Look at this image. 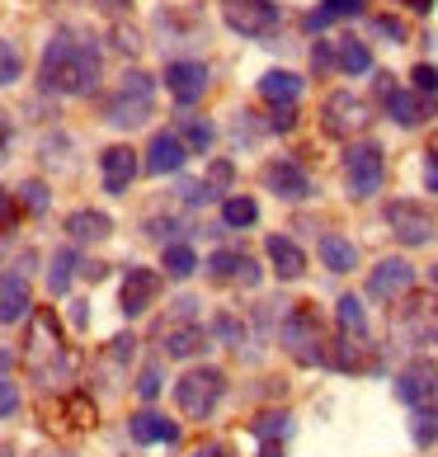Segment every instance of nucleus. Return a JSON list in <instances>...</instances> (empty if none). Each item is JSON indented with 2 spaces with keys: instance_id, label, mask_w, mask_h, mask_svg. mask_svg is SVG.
<instances>
[{
  "instance_id": "37",
  "label": "nucleus",
  "mask_w": 438,
  "mask_h": 457,
  "mask_svg": "<svg viewBox=\"0 0 438 457\" xmlns=\"http://www.w3.org/2000/svg\"><path fill=\"white\" fill-rule=\"evenodd\" d=\"M175 194H179L184 208H198V203H208L217 189H212V184H203V179H175Z\"/></svg>"
},
{
  "instance_id": "15",
  "label": "nucleus",
  "mask_w": 438,
  "mask_h": 457,
  "mask_svg": "<svg viewBox=\"0 0 438 457\" xmlns=\"http://www.w3.org/2000/svg\"><path fill=\"white\" fill-rule=\"evenodd\" d=\"M208 278L212 283H241V287H255L260 283V264L250 250H236V245H222L208 255Z\"/></svg>"
},
{
  "instance_id": "48",
  "label": "nucleus",
  "mask_w": 438,
  "mask_h": 457,
  "mask_svg": "<svg viewBox=\"0 0 438 457\" xmlns=\"http://www.w3.org/2000/svg\"><path fill=\"white\" fill-rule=\"evenodd\" d=\"M231 175H236V170H231V161H212V165H208V184H212V189H227Z\"/></svg>"
},
{
  "instance_id": "33",
  "label": "nucleus",
  "mask_w": 438,
  "mask_h": 457,
  "mask_svg": "<svg viewBox=\"0 0 438 457\" xmlns=\"http://www.w3.org/2000/svg\"><path fill=\"white\" fill-rule=\"evenodd\" d=\"M293 415L288 411H264V415H255L250 420V434L260 438V444H283V438H293Z\"/></svg>"
},
{
  "instance_id": "58",
  "label": "nucleus",
  "mask_w": 438,
  "mask_h": 457,
  "mask_svg": "<svg viewBox=\"0 0 438 457\" xmlns=\"http://www.w3.org/2000/svg\"><path fill=\"white\" fill-rule=\"evenodd\" d=\"M38 457H66V453H38Z\"/></svg>"
},
{
  "instance_id": "1",
  "label": "nucleus",
  "mask_w": 438,
  "mask_h": 457,
  "mask_svg": "<svg viewBox=\"0 0 438 457\" xmlns=\"http://www.w3.org/2000/svg\"><path fill=\"white\" fill-rule=\"evenodd\" d=\"M99 66H104V53H99V43L90 33L57 29L38 62V90L43 95H90L99 86Z\"/></svg>"
},
{
  "instance_id": "12",
  "label": "nucleus",
  "mask_w": 438,
  "mask_h": 457,
  "mask_svg": "<svg viewBox=\"0 0 438 457\" xmlns=\"http://www.w3.org/2000/svg\"><path fill=\"white\" fill-rule=\"evenodd\" d=\"M264 189L274 194V198H283V203H307L311 194H316V184H311V175L302 170V161H293V156H274L264 165Z\"/></svg>"
},
{
  "instance_id": "24",
  "label": "nucleus",
  "mask_w": 438,
  "mask_h": 457,
  "mask_svg": "<svg viewBox=\"0 0 438 457\" xmlns=\"http://www.w3.org/2000/svg\"><path fill=\"white\" fill-rule=\"evenodd\" d=\"M128 434H132V444L146 448V444H175L179 438V425L175 420H165L156 411H137V415H128Z\"/></svg>"
},
{
  "instance_id": "51",
  "label": "nucleus",
  "mask_w": 438,
  "mask_h": 457,
  "mask_svg": "<svg viewBox=\"0 0 438 457\" xmlns=\"http://www.w3.org/2000/svg\"><path fill=\"white\" fill-rule=\"evenodd\" d=\"M71 326H76V330L90 326V302H71Z\"/></svg>"
},
{
  "instance_id": "20",
  "label": "nucleus",
  "mask_w": 438,
  "mask_h": 457,
  "mask_svg": "<svg viewBox=\"0 0 438 457\" xmlns=\"http://www.w3.org/2000/svg\"><path fill=\"white\" fill-rule=\"evenodd\" d=\"M142 161L132 146H109L99 151V179H104V194H128V184L137 179Z\"/></svg>"
},
{
  "instance_id": "56",
  "label": "nucleus",
  "mask_w": 438,
  "mask_h": 457,
  "mask_svg": "<svg viewBox=\"0 0 438 457\" xmlns=\"http://www.w3.org/2000/svg\"><path fill=\"white\" fill-rule=\"evenodd\" d=\"M260 457H283V453H278V444H264V448H260Z\"/></svg>"
},
{
  "instance_id": "8",
  "label": "nucleus",
  "mask_w": 438,
  "mask_h": 457,
  "mask_svg": "<svg viewBox=\"0 0 438 457\" xmlns=\"http://www.w3.org/2000/svg\"><path fill=\"white\" fill-rule=\"evenodd\" d=\"M382 175H386V161H382V146L377 142H349L344 151V189L349 198H373L382 189Z\"/></svg>"
},
{
  "instance_id": "11",
  "label": "nucleus",
  "mask_w": 438,
  "mask_h": 457,
  "mask_svg": "<svg viewBox=\"0 0 438 457\" xmlns=\"http://www.w3.org/2000/svg\"><path fill=\"white\" fill-rule=\"evenodd\" d=\"M386 227L401 245H429L434 241V212L415 198H392L386 203Z\"/></svg>"
},
{
  "instance_id": "5",
  "label": "nucleus",
  "mask_w": 438,
  "mask_h": 457,
  "mask_svg": "<svg viewBox=\"0 0 438 457\" xmlns=\"http://www.w3.org/2000/svg\"><path fill=\"white\" fill-rule=\"evenodd\" d=\"M222 396H227V372L222 368H189L175 382V405H179L184 420H208Z\"/></svg>"
},
{
  "instance_id": "2",
  "label": "nucleus",
  "mask_w": 438,
  "mask_h": 457,
  "mask_svg": "<svg viewBox=\"0 0 438 457\" xmlns=\"http://www.w3.org/2000/svg\"><path fill=\"white\" fill-rule=\"evenodd\" d=\"M151 109H156V80L132 66V71L118 76V86L104 95V109H99V113H104L109 128L132 132V128H142L151 118Z\"/></svg>"
},
{
  "instance_id": "9",
  "label": "nucleus",
  "mask_w": 438,
  "mask_h": 457,
  "mask_svg": "<svg viewBox=\"0 0 438 457\" xmlns=\"http://www.w3.org/2000/svg\"><path fill=\"white\" fill-rule=\"evenodd\" d=\"M392 326L410 349H438V297H406V307H396Z\"/></svg>"
},
{
  "instance_id": "23",
  "label": "nucleus",
  "mask_w": 438,
  "mask_h": 457,
  "mask_svg": "<svg viewBox=\"0 0 438 457\" xmlns=\"http://www.w3.org/2000/svg\"><path fill=\"white\" fill-rule=\"evenodd\" d=\"M62 231L71 236V245H90V241H104L113 231V217L99 212V208H76V212H66Z\"/></svg>"
},
{
  "instance_id": "55",
  "label": "nucleus",
  "mask_w": 438,
  "mask_h": 457,
  "mask_svg": "<svg viewBox=\"0 0 438 457\" xmlns=\"http://www.w3.org/2000/svg\"><path fill=\"white\" fill-rule=\"evenodd\" d=\"M10 132H14V128H10V118L0 113V151H5V142H10Z\"/></svg>"
},
{
  "instance_id": "4",
  "label": "nucleus",
  "mask_w": 438,
  "mask_h": 457,
  "mask_svg": "<svg viewBox=\"0 0 438 457\" xmlns=\"http://www.w3.org/2000/svg\"><path fill=\"white\" fill-rule=\"evenodd\" d=\"M24 368L38 382H57L66 372V349L57 340V316L53 312H33L29 316V349H24Z\"/></svg>"
},
{
  "instance_id": "31",
  "label": "nucleus",
  "mask_w": 438,
  "mask_h": 457,
  "mask_svg": "<svg viewBox=\"0 0 438 457\" xmlns=\"http://www.w3.org/2000/svg\"><path fill=\"white\" fill-rule=\"evenodd\" d=\"M335 66H340L344 76L373 71V47H368L363 38H340V43H335Z\"/></svg>"
},
{
  "instance_id": "22",
  "label": "nucleus",
  "mask_w": 438,
  "mask_h": 457,
  "mask_svg": "<svg viewBox=\"0 0 438 457\" xmlns=\"http://www.w3.org/2000/svg\"><path fill=\"white\" fill-rule=\"evenodd\" d=\"M264 250H269V264H274V274L283 278V283H293V278H302L307 274V250H302L293 236H269L264 241Z\"/></svg>"
},
{
  "instance_id": "45",
  "label": "nucleus",
  "mask_w": 438,
  "mask_h": 457,
  "mask_svg": "<svg viewBox=\"0 0 438 457\" xmlns=\"http://www.w3.org/2000/svg\"><path fill=\"white\" fill-rule=\"evenodd\" d=\"M293 128H297V104H278L269 118V132H293Z\"/></svg>"
},
{
  "instance_id": "10",
  "label": "nucleus",
  "mask_w": 438,
  "mask_h": 457,
  "mask_svg": "<svg viewBox=\"0 0 438 457\" xmlns=\"http://www.w3.org/2000/svg\"><path fill=\"white\" fill-rule=\"evenodd\" d=\"M222 20L241 38H274L283 29V10L274 0H222Z\"/></svg>"
},
{
  "instance_id": "40",
  "label": "nucleus",
  "mask_w": 438,
  "mask_h": 457,
  "mask_svg": "<svg viewBox=\"0 0 438 457\" xmlns=\"http://www.w3.org/2000/svg\"><path fill=\"white\" fill-rule=\"evenodd\" d=\"M373 33L386 43H406V24H401L396 14H373Z\"/></svg>"
},
{
  "instance_id": "52",
  "label": "nucleus",
  "mask_w": 438,
  "mask_h": 457,
  "mask_svg": "<svg viewBox=\"0 0 438 457\" xmlns=\"http://www.w3.org/2000/svg\"><path fill=\"white\" fill-rule=\"evenodd\" d=\"M113 47H123V53H137V47H142V43H137V38H132V33H128V29H118V33H113Z\"/></svg>"
},
{
  "instance_id": "13",
  "label": "nucleus",
  "mask_w": 438,
  "mask_h": 457,
  "mask_svg": "<svg viewBox=\"0 0 438 457\" xmlns=\"http://www.w3.org/2000/svg\"><path fill=\"white\" fill-rule=\"evenodd\" d=\"M396 396L410 405V411H429L438 401V363L429 359H415L396 372Z\"/></svg>"
},
{
  "instance_id": "28",
  "label": "nucleus",
  "mask_w": 438,
  "mask_h": 457,
  "mask_svg": "<svg viewBox=\"0 0 438 457\" xmlns=\"http://www.w3.org/2000/svg\"><path fill=\"white\" fill-rule=\"evenodd\" d=\"M363 5L368 0H321L307 20H302V29L307 33H321V29H330V24H340V20H353V14H363Z\"/></svg>"
},
{
  "instance_id": "19",
  "label": "nucleus",
  "mask_w": 438,
  "mask_h": 457,
  "mask_svg": "<svg viewBox=\"0 0 438 457\" xmlns=\"http://www.w3.org/2000/svg\"><path fill=\"white\" fill-rule=\"evenodd\" d=\"M208 349V330L198 320H165L161 326V353L165 359H194Z\"/></svg>"
},
{
  "instance_id": "14",
  "label": "nucleus",
  "mask_w": 438,
  "mask_h": 457,
  "mask_svg": "<svg viewBox=\"0 0 438 457\" xmlns=\"http://www.w3.org/2000/svg\"><path fill=\"white\" fill-rule=\"evenodd\" d=\"M410 283H415V269L401 260V255H392V260H377L373 269H368V283H363V293L373 297V302H401L410 293Z\"/></svg>"
},
{
  "instance_id": "43",
  "label": "nucleus",
  "mask_w": 438,
  "mask_h": 457,
  "mask_svg": "<svg viewBox=\"0 0 438 457\" xmlns=\"http://www.w3.org/2000/svg\"><path fill=\"white\" fill-rule=\"evenodd\" d=\"M212 335H222L231 349H241V320H236V316H217L212 320Z\"/></svg>"
},
{
  "instance_id": "41",
  "label": "nucleus",
  "mask_w": 438,
  "mask_h": 457,
  "mask_svg": "<svg viewBox=\"0 0 438 457\" xmlns=\"http://www.w3.org/2000/svg\"><path fill=\"white\" fill-rule=\"evenodd\" d=\"M137 396H142V401H156V396H161V363H146V368L137 372Z\"/></svg>"
},
{
  "instance_id": "26",
  "label": "nucleus",
  "mask_w": 438,
  "mask_h": 457,
  "mask_svg": "<svg viewBox=\"0 0 438 457\" xmlns=\"http://www.w3.org/2000/svg\"><path fill=\"white\" fill-rule=\"evenodd\" d=\"M316 250H321V264L330 274H353V269H359V245L340 231H321V245Z\"/></svg>"
},
{
  "instance_id": "30",
  "label": "nucleus",
  "mask_w": 438,
  "mask_h": 457,
  "mask_svg": "<svg viewBox=\"0 0 438 457\" xmlns=\"http://www.w3.org/2000/svg\"><path fill=\"white\" fill-rule=\"evenodd\" d=\"M175 132H179V142L189 146V156H203V151H212V142H217V128L208 123V118H194V113L175 118Z\"/></svg>"
},
{
  "instance_id": "16",
  "label": "nucleus",
  "mask_w": 438,
  "mask_h": 457,
  "mask_svg": "<svg viewBox=\"0 0 438 457\" xmlns=\"http://www.w3.org/2000/svg\"><path fill=\"white\" fill-rule=\"evenodd\" d=\"M161 297V274L156 269H146V264H132L128 274H123V293H118V307H123V316H142L151 312V302Z\"/></svg>"
},
{
  "instance_id": "39",
  "label": "nucleus",
  "mask_w": 438,
  "mask_h": 457,
  "mask_svg": "<svg viewBox=\"0 0 438 457\" xmlns=\"http://www.w3.org/2000/svg\"><path fill=\"white\" fill-rule=\"evenodd\" d=\"M410 434H415V444H434V438H438V415L434 411H415Z\"/></svg>"
},
{
  "instance_id": "25",
  "label": "nucleus",
  "mask_w": 438,
  "mask_h": 457,
  "mask_svg": "<svg viewBox=\"0 0 438 457\" xmlns=\"http://www.w3.org/2000/svg\"><path fill=\"white\" fill-rule=\"evenodd\" d=\"M260 99H269V104H297V99H302V90H307V80H302L297 71H283V66H274V71H264L260 76Z\"/></svg>"
},
{
  "instance_id": "18",
  "label": "nucleus",
  "mask_w": 438,
  "mask_h": 457,
  "mask_svg": "<svg viewBox=\"0 0 438 457\" xmlns=\"http://www.w3.org/2000/svg\"><path fill=\"white\" fill-rule=\"evenodd\" d=\"M184 161H189V146L179 142V132H175V128L151 132L146 161H142V170H146V175H179V170H184Z\"/></svg>"
},
{
  "instance_id": "27",
  "label": "nucleus",
  "mask_w": 438,
  "mask_h": 457,
  "mask_svg": "<svg viewBox=\"0 0 438 457\" xmlns=\"http://www.w3.org/2000/svg\"><path fill=\"white\" fill-rule=\"evenodd\" d=\"M335 326H340L344 340L368 345V312H363V297L359 293H344L340 302H335Z\"/></svg>"
},
{
  "instance_id": "49",
  "label": "nucleus",
  "mask_w": 438,
  "mask_h": 457,
  "mask_svg": "<svg viewBox=\"0 0 438 457\" xmlns=\"http://www.w3.org/2000/svg\"><path fill=\"white\" fill-rule=\"evenodd\" d=\"M425 189L438 194V151H429V156H425Z\"/></svg>"
},
{
  "instance_id": "50",
  "label": "nucleus",
  "mask_w": 438,
  "mask_h": 457,
  "mask_svg": "<svg viewBox=\"0 0 438 457\" xmlns=\"http://www.w3.org/2000/svg\"><path fill=\"white\" fill-rule=\"evenodd\" d=\"M311 62L321 66V71H326V66H335V43H316V53H311Z\"/></svg>"
},
{
  "instance_id": "38",
  "label": "nucleus",
  "mask_w": 438,
  "mask_h": 457,
  "mask_svg": "<svg viewBox=\"0 0 438 457\" xmlns=\"http://www.w3.org/2000/svg\"><path fill=\"white\" fill-rule=\"evenodd\" d=\"M66 411H71V425H76V429H90V425H95V401H90L86 392H76L71 401H66Z\"/></svg>"
},
{
  "instance_id": "34",
  "label": "nucleus",
  "mask_w": 438,
  "mask_h": 457,
  "mask_svg": "<svg viewBox=\"0 0 438 457\" xmlns=\"http://www.w3.org/2000/svg\"><path fill=\"white\" fill-rule=\"evenodd\" d=\"M161 269H165V274H170V278H189L194 274V269H198V255H194V245H184V241H170V245H165L161 250Z\"/></svg>"
},
{
  "instance_id": "29",
  "label": "nucleus",
  "mask_w": 438,
  "mask_h": 457,
  "mask_svg": "<svg viewBox=\"0 0 438 457\" xmlns=\"http://www.w3.org/2000/svg\"><path fill=\"white\" fill-rule=\"evenodd\" d=\"M76 269H80L76 245H62V250H53V260H47V293H53V297H66V287H71Z\"/></svg>"
},
{
  "instance_id": "3",
  "label": "nucleus",
  "mask_w": 438,
  "mask_h": 457,
  "mask_svg": "<svg viewBox=\"0 0 438 457\" xmlns=\"http://www.w3.org/2000/svg\"><path fill=\"white\" fill-rule=\"evenodd\" d=\"M278 340H283V349H288L297 363H311V368H316V363H326V359H330L326 326H321V316H316L311 302H302V307H293L288 316H283Z\"/></svg>"
},
{
  "instance_id": "6",
  "label": "nucleus",
  "mask_w": 438,
  "mask_h": 457,
  "mask_svg": "<svg viewBox=\"0 0 438 457\" xmlns=\"http://www.w3.org/2000/svg\"><path fill=\"white\" fill-rule=\"evenodd\" d=\"M368 118H373V109H368L363 95L330 90L326 104H321V132L335 137V142H359V132L368 128Z\"/></svg>"
},
{
  "instance_id": "54",
  "label": "nucleus",
  "mask_w": 438,
  "mask_h": 457,
  "mask_svg": "<svg viewBox=\"0 0 438 457\" xmlns=\"http://www.w3.org/2000/svg\"><path fill=\"white\" fill-rule=\"evenodd\" d=\"M95 5L104 10V14H123V10L132 5V0H95Z\"/></svg>"
},
{
  "instance_id": "53",
  "label": "nucleus",
  "mask_w": 438,
  "mask_h": 457,
  "mask_svg": "<svg viewBox=\"0 0 438 457\" xmlns=\"http://www.w3.org/2000/svg\"><path fill=\"white\" fill-rule=\"evenodd\" d=\"M189 457H231V453H227L222 444H203V448H194Z\"/></svg>"
},
{
  "instance_id": "7",
  "label": "nucleus",
  "mask_w": 438,
  "mask_h": 457,
  "mask_svg": "<svg viewBox=\"0 0 438 457\" xmlns=\"http://www.w3.org/2000/svg\"><path fill=\"white\" fill-rule=\"evenodd\" d=\"M373 95H377L382 113L392 118L396 128H419V123H429L434 109H438V95H419V99H415L410 90H401V86H396V76H377Z\"/></svg>"
},
{
  "instance_id": "32",
  "label": "nucleus",
  "mask_w": 438,
  "mask_h": 457,
  "mask_svg": "<svg viewBox=\"0 0 438 457\" xmlns=\"http://www.w3.org/2000/svg\"><path fill=\"white\" fill-rule=\"evenodd\" d=\"M255 222H260V203L250 198V194H227L222 198V227L245 231V227H255Z\"/></svg>"
},
{
  "instance_id": "21",
  "label": "nucleus",
  "mask_w": 438,
  "mask_h": 457,
  "mask_svg": "<svg viewBox=\"0 0 438 457\" xmlns=\"http://www.w3.org/2000/svg\"><path fill=\"white\" fill-rule=\"evenodd\" d=\"M24 264H29V255H24ZM24 264H20V269H10V274H0V326H14V320L33 316Z\"/></svg>"
},
{
  "instance_id": "46",
  "label": "nucleus",
  "mask_w": 438,
  "mask_h": 457,
  "mask_svg": "<svg viewBox=\"0 0 438 457\" xmlns=\"http://www.w3.org/2000/svg\"><path fill=\"white\" fill-rule=\"evenodd\" d=\"M260 123H250V113H241L236 118V146H250V142H260Z\"/></svg>"
},
{
  "instance_id": "36",
  "label": "nucleus",
  "mask_w": 438,
  "mask_h": 457,
  "mask_svg": "<svg viewBox=\"0 0 438 457\" xmlns=\"http://www.w3.org/2000/svg\"><path fill=\"white\" fill-rule=\"evenodd\" d=\"M24 71V53H20V43H10V38H0V86H14Z\"/></svg>"
},
{
  "instance_id": "47",
  "label": "nucleus",
  "mask_w": 438,
  "mask_h": 457,
  "mask_svg": "<svg viewBox=\"0 0 438 457\" xmlns=\"http://www.w3.org/2000/svg\"><path fill=\"white\" fill-rule=\"evenodd\" d=\"M14 411H20V392H14V382L0 378V420H10Z\"/></svg>"
},
{
  "instance_id": "42",
  "label": "nucleus",
  "mask_w": 438,
  "mask_h": 457,
  "mask_svg": "<svg viewBox=\"0 0 438 457\" xmlns=\"http://www.w3.org/2000/svg\"><path fill=\"white\" fill-rule=\"evenodd\" d=\"M410 80H415V90H419V95H438V66L419 62L415 71H410Z\"/></svg>"
},
{
  "instance_id": "57",
  "label": "nucleus",
  "mask_w": 438,
  "mask_h": 457,
  "mask_svg": "<svg viewBox=\"0 0 438 457\" xmlns=\"http://www.w3.org/2000/svg\"><path fill=\"white\" fill-rule=\"evenodd\" d=\"M429 283H434V287H438V264H434V269H429Z\"/></svg>"
},
{
  "instance_id": "44",
  "label": "nucleus",
  "mask_w": 438,
  "mask_h": 457,
  "mask_svg": "<svg viewBox=\"0 0 438 457\" xmlns=\"http://www.w3.org/2000/svg\"><path fill=\"white\" fill-rule=\"evenodd\" d=\"M170 231H179L175 217H151V222H146V236H151V241H161V245H170Z\"/></svg>"
},
{
  "instance_id": "17",
  "label": "nucleus",
  "mask_w": 438,
  "mask_h": 457,
  "mask_svg": "<svg viewBox=\"0 0 438 457\" xmlns=\"http://www.w3.org/2000/svg\"><path fill=\"white\" fill-rule=\"evenodd\" d=\"M208 66L203 62H170L165 66V90H170V99L179 109H189V104H198V99L208 95Z\"/></svg>"
},
{
  "instance_id": "35",
  "label": "nucleus",
  "mask_w": 438,
  "mask_h": 457,
  "mask_svg": "<svg viewBox=\"0 0 438 457\" xmlns=\"http://www.w3.org/2000/svg\"><path fill=\"white\" fill-rule=\"evenodd\" d=\"M14 203L29 212V217H38V212H47V184L43 179H24L20 189H14Z\"/></svg>"
}]
</instances>
